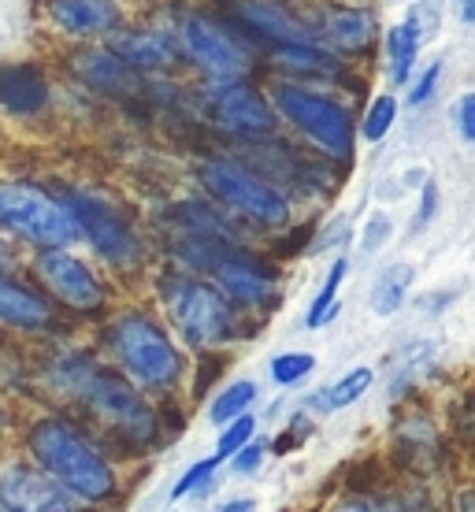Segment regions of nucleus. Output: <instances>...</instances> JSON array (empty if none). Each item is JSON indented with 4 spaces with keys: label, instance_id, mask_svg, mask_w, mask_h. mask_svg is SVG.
I'll return each instance as SVG.
<instances>
[{
    "label": "nucleus",
    "instance_id": "7ed1b4c3",
    "mask_svg": "<svg viewBox=\"0 0 475 512\" xmlns=\"http://www.w3.org/2000/svg\"><path fill=\"white\" fill-rule=\"evenodd\" d=\"M0 231L38 249H67L82 238L64 201L26 182H0Z\"/></svg>",
    "mask_w": 475,
    "mask_h": 512
},
{
    "label": "nucleus",
    "instance_id": "473e14b6",
    "mask_svg": "<svg viewBox=\"0 0 475 512\" xmlns=\"http://www.w3.org/2000/svg\"><path fill=\"white\" fill-rule=\"evenodd\" d=\"M390 234H394V227H390V216H372V219H368V227H364L360 249H364V253H375V249H379Z\"/></svg>",
    "mask_w": 475,
    "mask_h": 512
},
{
    "label": "nucleus",
    "instance_id": "c756f323",
    "mask_svg": "<svg viewBox=\"0 0 475 512\" xmlns=\"http://www.w3.org/2000/svg\"><path fill=\"white\" fill-rule=\"evenodd\" d=\"M219 457H208V461H197L190 468V472L182 475L179 483H175V490H171V498L179 501V498H190V494H197V490H205L208 483H212V475H216V468H219Z\"/></svg>",
    "mask_w": 475,
    "mask_h": 512
},
{
    "label": "nucleus",
    "instance_id": "c9c22d12",
    "mask_svg": "<svg viewBox=\"0 0 475 512\" xmlns=\"http://www.w3.org/2000/svg\"><path fill=\"white\" fill-rule=\"evenodd\" d=\"M219 512H257V501H253V498H234V501H227Z\"/></svg>",
    "mask_w": 475,
    "mask_h": 512
},
{
    "label": "nucleus",
    "instance_id": "20e7f679",
    "mask_svg": "<svg viewBox=\"0 0 475 512\" xmlns=\"http://www.w3.org/2000/svg\"><path fill=\"white\" fill-rule=\"evenodd\" d=\"M201 182L212 197H219L227 208H234L238 216L264 223V227H283L290 223V201L275 190L271 182H264L260 175H253L249 167L234 164V160H208L201 164Z\"/></svg>",
    "mask_w": 475,
    "mask_h": 512
},
{
    "label": "nucleus",
    "instance_id": "ea45409f",
    "mask_svg": "<svg viewBox=\"0 0 475 512\" xmlns=\"http://www.w3.org/2000/svg\"><path fill=\"white\" fill-rule=\"evenodd\" d=\"M4 431H8V409L0 405V435H4Z\"/></svg>",
    "mask_w": 475,
    "mask_h": 512
},
{
    "label": "nucleus",
    "instance_id": "5701e85b",
    "mask_svg": "<svg viewBox=\"0 0 475 512\" xmlns=\"http://www.w3.org/2000/svg\"><path fill=\"white\" fill-rule=\"evenodd\" d=\"M412 279H416V268L412 264H390V268L379 275V282L372 286V312L375 316H394L401 305H405V297L412 290Z\"/></svg>",
    "mask_w": 475,
    "mask_h": 512
},
{
    "label": "nucleus",
    "instance_id": "9b49d317",
    "mask_svg": "<svg viewBox=\"0 0 475 512\" xmlns=\"http://www.w3.org/2000/svg\"><path fill=\"white\" fill-rule=\"evenodd\" d=\"M179 38H182L186 56H190L193 64L205 67L208 75H216L227 82V78H242L245 71H249V56H245L242 45H238L219 23L205 19V15H186Z\"/></svg>",
    "mask_w": 475,
    "mask_h": 512
},
{
    "label": "nucleus",
    "instance_id": "f03ea898",
    "mask_svg": "<svg viewBox=\"0 0 475 512\" xmlns=\"http://www.w3.org/2000/svg\"><path fill=\"white\" fill-rule=\"evenodd\" d=\"M108 342H112L119 368L138 386H145V390H167V386L179 383L182 357L156 320H149L142 312H127V316H119L108 327Z\"/></svg>",
    "mask_w": 475,
    "mask_h": 512
},
{
    "label": "nucleus",
    "instance_id": "a19ab883",
    "mask_svg": "<svg viewBox=\"0 0 475 512\" xmlns=\"http://www.w3.org/2000/svg\"><path fill=\"white\" fill-rule=\"evenodd\" d=\"M338 512H372V509H368V505H342Z\"/></svg>",
    "mask_w": 475,
    "mask_h": 512
},
{
    "label": "nucleus",
    "instance_id": "2f4dec72",
    "mask_svg": "<svg viewBox=\"0 0 475 512\" xmlns=\"http://www.w3.org/2000/svg\"><path fill=\"white\" fill-rule=\"evenodd\" d=\"M438 78H442V60H435V64L427 67L424 75H420V78H416V82H412L409 101H412V104H427V101H431V93H435Z\"/></svg>",
    "mask_w": 475,
    "mask_h": 512
},
{
    "label": "nucleus",
    "instance_id": "aec40b11",
    "mask_svg": "<svg viewBox=\"0 0 475 512\" xmlns=\"http://www.w3.org/2000/svg\"><path fill=\"white\" fill-rule=\"evenodd\" d=\"M112 52H116L123 64L142 67V71H160V67L175 64V41H167L164 34L156 30H127V34H116L112 41Z\"/></svg>",
    "mask_w": 475,
    "mask_h": 512
},
{
    "label": "nucleus",
    "instance_id": "7c9ffc66",
    "mask_svg": "<svg viewBox=\"0 0 475 512\" xmlns=\"http://www.w3.org/2000/svg\"><path fill=\"white\" fill-rule=\"evenodd\" d=\"M438 212V186L435 182H424V190H420V208H416V219H412V234H420L431 227V219Z\"/></svg>",
    "mask_w": 475,
    "mask_h": 512
},
{
    "label": "nucleus",
    "instance_id": "39448f33",
    "mask_svg": "<svg viewBox=\"0 0 475 512\" xmlns=\"http://www.w3.org/2000/svg\"><path fill=\"white\" fill-rule=\"evenodd\" d=\"M167 308H171V320L190 346L205 349L231 342L234 308L216 286H208L201 279H175L167 286Z\"/></svg>",
    "mask_w": 475,
    "mask_h": 512
},
{
    "label": "nucleus",
    "instance_id": "412c9836",
    "mask_svg": "<svg viewBox=\"0 0 475 512\" xmlns=\"http://www.w3.org/2000/svg\"><path fill=\"white\" fill-rule=\"evenodd\" d=\"M375 383V375H372V368H353L349 375H342L334 386H323V390H316V394L309 397V405L316 412H342V409H349L357 397H364L368 394V386Z\"/></svg>",
    "mask_w": 475,
    "mask_h": 512
},
{
    "label": "nucleus",
    "instance_id": "393cba45",
    "mask_svg": "<svg viewBox=\"0 0 475 512\" xmlns=\"http://www.w3.org/2000/svg\"><path fill=\"white\" fill-rule=\"evenodd\" d=\"M257 401V386L249 383V379H238V383H231L223 394L212 401V409H208V420L212 423H234L238 416H245V409Z\"/></svg>",
    "mask_w": 475,
    "mask_h": 512
},
{
    "label": "nucleus",
    "instance_id": "f257e3e1",
    "mask_svg": "<svg viewBox=\"0 0 475 512\" xmlns=\"http://www.w3.org/2000/svg\"><path fill=\"white\" fill-rule=\"evenodd\" d=\"M26 449L41 472L56 479L75 501L101 505L116 498V472L101 457V449L67 420H38L26 435Z\"/></svg>",
    "mask_w": 475,
    "mask_h": 512
},
{
    "label": "nucleus",
    "instance_id": "4468645a",
    "mask_svg": "<svg viewBox=\"0 0 475 512\" xmlns=\"http://www.w3.org/2000/svg\"><path fill=\"white\" fill-rule=\"evenodd\" d=\"M212 275L227 290V297L238 301V305H264L275 294V275L260 264L257 256L238 253V249H231V253L223 256L216 268H212Z\"/></svg>",
    "mask_w": 475,
    "mask_h": 512
},
{
    "label": "nucleus",
    "instance_id": "0eeeda50",
    "mask_svg": "<svg viewBox=\"0 0 475 512\" xmlns=\"http://www.w3.org/2000/svg\"><path fill=\"white\" fill-rule=\"evenodd\" d=\"M60 201L75 216L82 238H90V245L112 268L130 271L142 264V242H138V234H134V227L104 197L86 190H67L60 193Z\"/></svg>",
    "mask_w": 475,
    "mask_h": 512
},
{
    "label": "nucleus",
    "instance_id": "a211bd4d",
    "mask_svg": "<svg viewBox=\"0 0 475 512\" xmlns=\"http://www.w3.org/2000/svg\"><path fill=\"white\" fill-rule=\"evenodd\" d=\"M75 75L93 86L97 93H108V97H123V93H134L138 78L130 71V64H123L116 52L108 49H90L75 56Z\"/></svg>",
    "mask_w": 475,
    "mask_h": 512
},
{
    "label": "nucleus",
    "instance_id": "4c0bfd02",
    "mask_svg": "<svg viewBox=\"0 0 475 512\" xmlns=\"http://www.w3.org/2000/svg\"><path fill=\"white\" fill-rule=\"evenodd\" d=\"M461 512H475V494H472V490L461 498Z\"/></svg>",
    "mask_w": 475,
    "mask_h": 512
},
{
    "label": "nucleus",
    "instance_id": "6ab92c4d",
    "mask_svg": "<svg viewBox=\"0 0 475 512\" xmlns=\"http://www.w3.org/2000/svg\"><path fill=\"white\" fill-rule=\"evenodd\" d=\"M49 104V82L34 67H0V108L34 116Z\"/></svg>",
    "mask_w": 475,
    "mask_h": 512
},
{
    "label": "nucleus",
    "instance_id": "a878e982",
    "mask_svg": "<svg viewBox=\"0 0 475 512\" xmlns=\"http://www.w3.org/2000/svg\"><path fill=\"white\" fill-rule=\"evenodd\" d=\"M346 271H349L346 256H338V260L331 264L327 282H323V290L316 294V301H312V308H309V320H305L309 327H323V323L338 312V290H342V282H346Z\"/></svg>",
    "mask_w": 475,
    "mask_h": 512
},
{
    "label": "nucleus",
    "instance_id": "1a4fd4ad",
    "mask_svg": "<svg viewBox=\"0 0 475 512\" xmlns=\"http://www.w3.org/2000/svg\"><path fill=\"white\" fill-rule=\"evenodd\" d=\"M34 268H38L41 286L56 301H64L67 308H75V312H97L104 305L101 279L75 253H67V249H41Z\"/></svg>",
    "mask_w": 475,
    "mask_h": 512
},
{
    "label": "nucleus",
    "instance_id": "dca6fc26",
    "mask_svg": "<svg viewBox=\"0 0 475 512\" xmlns=\"http://www.w3.org/2000/svg\"><path fill=\"white\" fill-rule=\"evenodd\" d=\"M312 30H316V38L334 45V49L360 52L375 41V15L368 8H346V4H338V8H323V15L316 19Z\"/></svg>",
    "mask_w": 475,
    "mask_h": 512
},
{
    "label": "nucleus",
    "instance_id": "423d86ee",
    "mask_svg": "<svg viewBox=\"0 0 475 512\" xmlns=\"http://www.w3.org/2000/svg\"><path fill=\"white\" fill-rule=\"evenodd\" d=\"M279 112H283L290 123H294L301 134H309L320 149H327L331 156L346 160L353 153V119L338 101L331 97H320V93L305 90L297 82H279L271 90Z\"/></svg>",
    "mask_w": 475,
    "mask_h": 512
},
{
    "label": "nucleus",
    "instance_id": "bb28decb",
    "mask_svg": "<svg viewBox=\"0 0 475 512\" xmlns=\"http://www.w3.org/2000/svg\"><path fill=\"white\" fill-rule=\"evenodd\" d=\"M394 119H398V101L390 97V93H383V97H375L372 108H368V116H364V138L368 141H383L386 130L394 127Z\"/></svg>",
    "mask_w": 475,
    "mask_h": 512
},
{
    "label": "nucleus",
    "instance_id": "e433bc0d",
    "mask_svg": "<svg viewBox=\"0 0 475 512\" xmlns=\"http://www.w3.org/2000/svg\"><path fill=\"white\" fill-rule=\"evenodd\" d=\"M8 268H15V253H12V249H8V242L0 238V275H4V271H8Z\"/></svg>",
    "mask_w": 475,
    "mask_h": 512
},
{
    "label": "nucleus",
    "instance_id": "58836bf2",
    "mask_svg": "<svg viewBox=\"0 0 475 512\" xmlns=\"http://www.w3.org/2000/svg\"><path fill=\"white\" fill-rule=\"evenodd\" d=\"M464 23H475V0H464Z\"/></svg>",
    "mask_w": 475,
    "mask_h": 512
},
{
    "label": "nucleus",
    "instance_id": "b1692460",
    "mask_svg": "<svg viewBox=\"0 0 475 512\" xmlns=\"http://www.w3.org/2000/svg\"><path fill=\"white\" fill-rule=\"evenodd\" d=\"M271 60L283 67V71H294V75H305V71L327 75V71H334V60L320 45H275Z\"/></svg>",
    "mask_w": 475,
    "mask_h": 512
},
{
    "label": "nucleus",
    "instance_id": "4be33fe9",
    "mask_svg": "<svg viewBox=\"0 0 475 512\" xmlns=\"http://www.w3.org/2000/svg\"><path fill=\"white\" fill-rule=\"evenodd\" d=\"M420 23H416V15L405 19V23L390 26L386 30V52H390V78L394 82H409V71L416 64V52H420Z\"/></svg>",
    "mask_w": 475,
    "mask_h": 512
},
{
    "label": "nucleus",
    "instance_id": "f8f14e48",
    "mask_svg": "<svg viewBox=\"0 0 475 512\" xmlns=\"http://www.w3.org/2000/svg\"><path fill=\"white\" fill-rule=\"evenodd\" d=\"M0 512H75V498L38 464L0 468Z\"/></svg>",
    "mask_w": 475,
    "mask_h": 512
},
{
    "label": "nucleus",
    "instance_id": "cd10ccee",
    "mask_svg": "<svg viewBox=\"0 0 475 512\" xmlns=\"http://www.w3.org/2000/svg\"><path fill=\"white\" fill-rule=\"evenodd\" d=\"M253 435H257V420H253V416H238L234 423L223 427V435H219V442H216V457L219 461L234 457L238 449H245L253 442Z\"/></svg>",
    "mask_w": 475,
    "mask_h": 512
},
{
    "label": "nucleus",
    "instance_id": "f3484780",
    "mask_svg": "<svg viewBox=\"0 0 475 512\" xmlns=\"http://www.w3.org/2000/svg\"><path fill=\"white\" fill-rule=\"evenodd\" d=\"M0 323L15 331H45L52 327V305L12 275H0Z\"/></svg>",
    "mask_w": 475,
    "mask_h": 512
},
{
    "label": "nucleus",
    "instance_id": "72a5a7b5",
    "mask_svg": "<svg viewBox=\"0 0 475 512\" xmlns=\"http://www.w3.org/2000/svg\"><path fill=\"white\" fill-rule=\"evenodd\" d=\"M260 461H264V446H257V442H249L245 449H238V453H234V472H238V475L257 472Z\"/></svg>",
    "mask_w": 475,
    "mask_h": 512
},
{
    "label": "nucleus",
    "instance_id": "f704fd0d",
    "mask_svg": "<svg viewBox=\"0 0 475 512\" xmlns=\"http://www.w3.org/2000/svg\"><path fill=\"white\" fill-rule=\"evenodd\" d=\"M457 127H461L464 141H475V93H468L457 108Z\"/></svg>",
    "mask_w": 475,
    "mask_h": 512
},
{
    "label": "nucleus",
    "instance_id": "ddd939ff",
    "mask_svg": "<svg viewBox=\"0 0 475 512\" xmlns=\"http://www.w3.org/2000/svg\"><path fill=\"white\" fill-rule=\"evenodd\" d=\"M234 12L253 34L268 38L271 45H320L316 30L275 0H234Z\"/></svg>",
    "mask_w": 475,
    "mask_h": 512
},
{
    "label": "nucleus",
    "instance_id": "9d476101",
    "mask_svg": "<svg viewBox=\"0 0 475 512\" xmlns=\"http://www.w3.org/2000/svg\"><path fill=\"white\" fill-rule=\"evenodd\" d=\"M208 108H212V119L234 138H268L275 127L268 101L242 78L216 82L208 90Z\"/></svg>",
    "mask_w": 475,
    "mask_h": 512
},
{
    "label": "nucleus",
    "instance_id": "c85d7f7f",
    "mask_svg": "<svg viewBox=\"0 0 475 512\" xmlns=\"http://www.w3.org/2000/svg\"><path fill=\"white\" fill-rule=\"evenodd\" d=\"M312 368H316V357H312V353H283V357L271 360V379L279 386H294V383H301Z\"/></svg>",
    "mask_w": 475,
    "mask_h": 512
},
{
    "label": "nucleus",
    "instance_id": "2eb2a0df",
    "mask_svg": "<svg viewBox=\"0 0 475 512\" xmlns=\"http://www.w3.org/2000/svg\"><path fill=\"white\" fill-rule=\"evenodd\" d=\"M49 15L52 23L75 38H101L119 26L123 8L116 0H49Z\"/></svg>",
    "mask_w": 475,
    "mask_h": 512
},
{
    "label": "nucleus",
    "instance_id": "6e6552de",
    "mask_svg": "<svg viewBox=\"0 0 475 512\" xmlns=\"http://www.w3.org/2000/svg\"><path fill=\"white\" fill-rule=\"evenodd\" d=\"M78 397L86 401V409H90L108 431H116V435L130 438V442H149V438H153V431H156L153 409H149V401H145L123 375L97 368V372L90 375L86 390Z\"/></svg>",
    "mask_w": 475,
    "mask_h": 512
}]
</instances>
